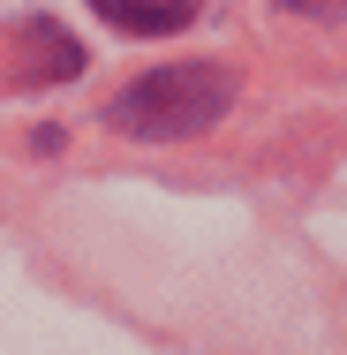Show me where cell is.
Returning <instances> with one entry per match:
<instances>
[{"mask_svg":"<svg viewBox=\"0 0 347 355\" xmlns=\"http://www.w3.org/2000/svg\"><path fill=\"white\" fill-rule=\"evenodd\" d=\"M226 98H234V83L219 69H159L143 76V83H129L114 106H106V121L114 129H129V137H204L211 121L226 114Z\"/></svg>","mask_w":347,"mask_h":355,"instance_id":"1","label":"cell"},{"mask_svg":"<svg viewBox=\"0 0 347 355\" xmlns=\"http://www.w3.org/2000/svg\"><path fill=\"white\" fill-rule=\"evenodd\" d=\"M106 23H121V31H136V38H166V31H181L189 15H197V0H91Z\"/></svg>","mask_w":347,"mask_h":355,"instance_id":"2","label":"cell"},{"mask_svg":"<svg viewBox=\"0 0 347 355\" xmlns=\"http://www.w3.org/2000/svg\"><path fill=\"white\" fill-rule=\"evenodd\" d=\"M23 38H30V53H38V61H30V83H61V76H75L83 69V53H75V38H61V31H53V23H46V15H30V23H23Z\"/></svg>","mask_w":347,"mask_h":355,"instance_id":"3","label":"cell"}]
</instances>
